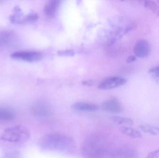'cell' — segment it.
I'll use <instances>...</instances> for the list:
<instances>
[{
  "mask_svg": "<svg viewBox=\"0 0 159 158\" xmlns=\"http://www.w3.org/2000/svg\"><path fill=\"white\" fill-rule=\"evenodd\" d=\"M144 6L156 15L159 16V6L155 1L149 0L145 1Z\"/></svg>",
  "mask_w": 159,
  "mask_h": 158,
  "instance_id": "2e32d148",
  "label": "cell"
},
{
  "mask_svg": "<svg viewBox=\"0 0 159 158\" xmlns=\"http://www.w3.org/2000/svg\"><path fill=\"white\" fill-rule=\"evenodd\" d=\"M72 109L77 111L93 112L99 109V106L96 104L86 102H76L72 105Z\"/></svg>",
  "mask_w": 159,
  "mask_h": 158,
  "instance_id": "9c48e42d",
  "label": "cell"
},
{
  "mask_svg": "<svg viewBox=\"0 0 159 158\" xmlns=\"http://www.w3.org/2000/svg\"><path fill=\"white\" fill-rule=\"evenodd\" d=\"M113 149L102 136L93 135L85 140L80 153L83 158H110Z\"/></svg>",
  "mask_w": 159,
  "mask_h": 158,
  "instance_id": "7a4b0ae2",
  "label": "cell"
},
{
  "mask_svg": "<svg viewBox=\"0 0 159 158\" xmlns=\"http://www.w3.org/2000/svg\"><path fill=\"white\" fill-rule=\"evenodd\" d=\"M146 158H159V149L150 152Z\"/></svg>",
  "mask_w": 159,
  "mask_h": 158,
  "instance_id": "d6986e66",
  "label": "cell"
},
{
  "mask_svg": "<svg viewBox=\"0 0 159 158\" xmlns=\"http://www.w3.org/2000/svg\"><path fill=\"white\" fill-rule=\"evenodd\" d=\"M148 73L152 74V75L159 74V66L154 67L148 70Z\"/></svg>",
  "mask_w": 159,
  "mask_h": 158,
  "instance_id": "ffe728a7",
  "label": "cell"
},
{
  "mask_svg": "<svg viewBox=\"0 0 159 158\" xmlns=\"http://www.w3.org/2000/svg\"><path fill=\"white\" fill-rule=\"evenodd\" d=\"M23 17L20 7L16 6L14 7V11L12 15H10V21L14 24H21Z\"/></svg>",
  "mask_w": 159,
  "mask_h": 158,
  "instance_id": "5bb4252c",
  "label": "cell"
},
{
  "mask_svg": "<svg viewBox=\"0 0 159 158\" xmlns=\"http://www.w3.org/2000/svg\"><path fill=\"white\" fill-rule=\"evenodd\" d=\"M14 117L15 114L12 110L7 109L0 108V121H9Z\"/></svg>",
  "mask_w": 159,
  "mask_h": 158,
  "instance_id": "9a60e30c",
  "label": "cell"
},
{
  "mask_svg": "<svg viewBox=\"0 0 159 158\" xmlns=\"http://www.w3.org/2000/svg\"><path fill=\"white\" fill-rule=\"evenodd\" d=\"M126 82V79L122 77H109L102 81L98 87L101 90H109L122 86Z\"/></svg>",
  "mask_w": 159,
  "mask_h": 158,
  "instance_id": "5b68a950",
  "label": "cell"
},
{
  "mask_svg": "<svg viewBox=\"0 0 159 158\" xmlns=\"http://www.w3.org/2000/svg\"><path fill=\"white\" fill-rule=\"evenodd\" d=\"M32 113L36 117H46L51 112L50 109L47 105L42 104L34 105L31 109Z\"/></svg>",
  "mask_w": 159,
  "mask_h": 158,
  "instance_id": "8fae6325",
  "label": "cell"
},
{
  "mask_svg": "<svg viewBox=\"0 0 159 158\" xmlns=\"http://www.w3.org/2000/svg\"><path fill=\"white\" fill-rule=\"evenodd\" d=\"M93 83V82L91 81H84L83 82V84L86 85H92Z\"/></svg>",
  "mask_w": 159,
  "mask_h": 158,
  "instance_id": "7402d4cb",
  "label": "cell"
},
{
  "mask_svg": "<svg viewBox=\"0 0 159 158\" xmlns=\"http://www.w3.org/2000/svg\"><path fill=\"white\" fill-rule=\"evenodd\" d=\"M134 55L140 58H145L147 57L151 52L150 44L145 40H140L136 42L134 45Z\"/></svg>",
  "mask_w": 159,
  "mask_h": 158,
  "instance_id": "8992f818",
  "label": "cell"
},
{
  "mask_svg": "<svg viewBox=\"0 0 159 158\" xmlns=\"http://www.w3.org/2000/svg\"><path fill=\"white\" fill-rule=\"evenodd\" d=\"M152 76H153V77H154V78L156 79V80L157 81L159 82V74H155V75H152Z\"/></svg>",
  "mask_w": 159,
  "mask_h": 158,
  "instance_id": "603a6c76",
  "label": "cell"
},
{
  "mask_svg": "<svg viewBox=\"0 0 159 158\" xmlns=\"http://www.w3.org/2000/svg\"><path fill=\"white\" fill-rule=\"evenodd\" d=\"M39 146L51 151L61 152L72 155L76 150V142L74 139L67 135L57 132L48 133L39 139Z\"/></svg>",
  "mask_w": 159,
  "mask_h": 158,
  "instance_id": "6da1fadb",
  "label": "cell"
},
{
  "mask_svg": "<svg viewBox=\"0 0 159 158\" xmlns=\"http://www.w3.org/2000/svg\"><path fill=\"white\" fill-rule=\"evenodd\" d=\"M101 107L104 111L110 113H120L122 110V106L119 101L113 96L103 102Z\"/></svg>",
  "mask_w": 159,
  "mask_h": 158,
  "instance_id": "ba28073f",
  "label": "cell"
},
{
  "mask_svg": "<svg viewBox=\"0 0 159 158\" xmlns=\"http://www.w3.org/2000/svg\"><path fill=\"white\" fill-rule=\"evenodd\" d=\"M17 39L16 34L13 31H0V48H5L15 44Z\"/></svg>",
  "mask_w": 159,
  "mask_h": 158,
  "instance_id": "52a82bcc",
  "label": "cell"
},
{
  "mask_svg": "<svg viewBox=\"0 0 159 158\" xmlns=\"http://www.w3.org/2000/svg\"><path fill=\"white\" fill-rule=\"evenodd\" d=\"M140 129L144 132L148 133L151 135H159V128L148 125H143L140 126Z\"/></svg>",
  "mask_w": 159,
  "mask_h": 158,
  "instance_id": "e0dca14e",
  "label": "cell"
},
{
  "mask_svg": "<svg viewBox=\"0 0 159 158\" xmlns=\"http://www.w3.org/2000/svg\"><path fill=\"white\" fill-rule=\"evenodd\" d=\"M11 57L16 60L34 62L41 60L43 58V54L37 51H20L13 53Z\"/></svg>",
  "mask_w": 159,
  "mask_h": 158,
  "instance_id": "277c9868",
  "label": "cell"
},
{
  "mask_svg": "<svg viewBox=\"0 0 159 158\" xmlns=\"http://www.w3.org/2000/svg\"><path fill=\"white\" fill-rule=\"evenodd\" d=\"M119 130L124 135L131 138L137 139L142 137V134L139 131L128 126H121L120 127Z\"/></svg>",
  "mask_w": 159,
  "mask_h": 158,
  "instance_id": "7c38bea8",
  "label": "cell"
},
{
  "mask_svg": "<svg viewBox=\"0 0 159 158\" xmlns=\"http://www.w3.org/2000/svg\"><path fill=\"white\" fill-rule=\"evenodd\" d=\"M60 2L61 1L58 0H51L46 3L44 7V12L48 17L50 18L54 17L59 6Z\"/></svg>",
  "mask_w": 159,
  "mask_h": 158,
  "instance_id": "30bf717a",
  "label": "cell"
},
{
  "mask_svg": "<svg viewBox=\"0 0 159 158\" xmlns=\"http://www.w3.org/2000/svg\"><path fill=\"white\" fill-rule=\"evenodd\" d=\"M38 19V16L37 14L35 13H31L23 17L21 24L33 23V22H35L36 20H37Z\"/></svg>",
  "mask_w": 159,
  "mask_h": 158,
  "instance_id": "ac0fdd59",
  "label": "cell"
},
{
  "mask_svg": "<svg viewBox=\"0 0 159 158\" xmlns=\"http://www.w3.org/2000/svg\"><path fill=\"white\" fill-rule=\"evenodd\" d=\"M158 2L159 3V1H158Z\"/></svg>",
  "mask_w": 159,
  "mask_h": 158,
  "instance_id": "cb8c5ba5",
  "label": "cell"
},
{
  "mask_svg": "<svg viewBox=\"0 0 159 158\" xmlns=\"http://www.w3.org/2000/svg\"><path fill=\"white\" fill-rule=\"evenodd\" d=\"M30 135V132L28 128L23 125H16L4 130L0 139L8 143H23L27 142Z\"/></svg>",
  "mask_w": 159,
  "mask_h": 158,
  "instance_id": "3957f363",
  "label": "cell"
},
{
  "mask_svg": "<svg viewBox=\"0 0 159 158\" xmlns=\"http://www.w3.org/2000/svg\"><path fill=\"white\" fill-rule=\"evenodd\" d=\"M136 57L135 55H130L128 57V58H127L126 62L128 64H129V63L134 62L136 60Z\"/></svg>",
  "mask_w": 159,
  "mask_h": 158,
  "instance_id": "44dd1931",
  "label": "cell"
},
{
  "mask_svg": "<svg viewBox=\"0 0 159 158\" xmlns=\"http://www.w3.org/2000/svg\"><path fill=\"white\" fill-rule=\"evenodd\" d=\"M110 120L116 125L121 126L129 127L134 124L133 121L131 119L120 116H112L110 118Z\"/></svg>",
  "mask_w": 159,
  "mask_h": 158,
  "instance_id": "4fadbf2b",
  "label": "cell"
}]
</instances>
